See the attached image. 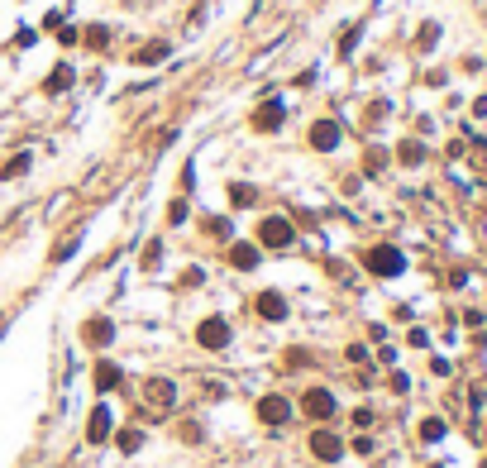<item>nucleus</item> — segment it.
<instances>
[{
	"instance_id": "nucleus-1",
	"label": "nucleus",
	"mask_w": 487,
	"mask_h": 468,
	"mask_svg": "<svg viewBox=\"0 0 487 468\" xmlns=\"http://www.w3.org/2000/svg\"><path fill=\"white\" fill-rule=\"evenodd\" d=\"M144 401H148L153 411H172V406H177V382H172V377H148V382H144Z\"/></svg>"
},
{
	"instance_id": "nucleus-2",
	"label": "nucleus",
	"mask_w": 487,
	"mask_h": 468,
	"mask_svg": "<svg viewBox=\"0 0 487 468\" xmlns=\"http://www.w3.org/2000/svg\"><path fill=\"white\" fill-rule=\"evenodd\" d=\"M296 234H292V220H282V215H268V220H258V244H268V249H287Z\"/></svg>"
},
{
	"instance_id": "nucleus-3",
	"label": "nucleus",
	"mask_w": 487,
	"mask_h": 468,
	"mask_svg": "<svg viewBox=\"0 0 487 468\" xmlns=\"http://www.w3.org/2000/svg\"><path fill=\"white\" fill-rule=\"evenodd\" d=\"M196 344H201V349H225V344H229V320H225V315H205L201 330H196Z\"/></svg>"
},
{
	"instance_id": "nucleus-4",
	"label": "nucleus",
	"mask_w": 487,
	"mask_h": 468,
	"mask_svg": "<svg viewBox=\"0 0 487 468\" xmlns=\"http://www.w3.org/2000/svg\"><path fill=\"white\" fill-rule=\"evenodd\" d=\"M258 421H263V425H287V421H292V401L278 397V392H268V397L258 401Z\"/></svg>"
},
{
	"instance_id": "nucleus-5",
	"label": "nucleus",
	"mask_w": 487,
	"mask_h": 468,
	"mask_svg": "<svg viewBox=\"0 0 487 468\" xmlns=\"http://www.w3.org/2000/svg\"><path fill=\"white\" fill-rule=\"evenodd\" d=\"M310 454H315L320 464H339V454H344V440H339L335 430H315V435H310Z\"/></svg>"
},
{
	"instance_id": "nucleus-6",
	"label": "nucleus",
	"mask_w": 487,
	"mask_h": 468,
	"mask_svg": "<svg viewBox=\"0 0 487 468\" xmlns=\"http://www.w3.org/2000/svg\"><path fill=\"white\" fill-rule=\"evenodd\" d=\"M368 268H373L378 278H396V273L406 268V258H401V254H396L392 244H378V249L368 254Z\"/></svg>"
},
{
	"instance_id": "nucleus-7",
	"label": "nucleus",
	"mask_w": 487,
	"mask_h": 468,
	"mask_svg": "<svg viewBox=\"0 0 487 468\" xmlns=\"http://www.w3.org/2000/svg\"><path fill=\"white\" fill-rule=\"evenodd\" d=\"M301 411H306L310 421H330V416H335V397H330L325 387H310V392L301 397Z\"/></svg>"
},
{
	"instance_id": "nucleus-8",
	"label": "nucleus",
	"mask_w": 487,
	"mask_h": 468,
	"mask_svg": "<svg viewBox=\"0 0 487 468\" xmlns=\"http://www.w3.org/2000/svg\"><path fill=\"white\" fill-rule=\"evenodd\" d=\"M339 139H344V129H339L335 120H315V124H310V148L330 153V148H339Z\"/></svg>"
},
{
	"instance_id": "nucleus-9",
	"label": "nucleus",
	"mask_w": 487,
	"mask_h": 468,
	"mask_svg": "<svg viewBox=\"0 0 487 468\" xmlns=\"http://www.w3.org/2000/svg\"><path fill=\"white\" fill-rule=\"evenodd\" d=\"M110 425H115V416H110V406L100 401L96 411H91V421H87V440H91V445H105V440H110Z\"/></svg>"
},
{
	"instance_id": "nucleus-10",
	"label": "nucleus",
	"mask_w": 487,
	"mask_h": 468,
	"mask_svg": "<svg viewBox=\"0 0 487 468\" xmlns=\"http://www.w3.org/2000/svg\"><path fill=\"white\" fill-rule=\"evenodd\" d=\"M258 315H263V320H287V301H282L278 291H263V296H258Z\"/></svg>"
},
{
	"instance_id": "nucleus-11",
	"label": "nucleus",
	"mask_w": 487,
	"mask_h": 468,
	"mask_svg": "<svg viewBox=\"0 0 487 468\" xmlns=\"http://www.w3.org/2000/svg\"><path fill=\"white\" fill-rule=\"evenodd\" d=\"M82 339H87L91 349H100V344H110V339H115V325H110V320H91V325L82 330Z\"/></svg>"
},
{
	"instance_id": "nucleus-12",
	"label": "nucleus",
	"mask_w": 487,
	"mask_h": 468,
	"mask_svg": "<svg viewBox=\"0 0 487 468\" xmlns=\"http://www.w3.org/2000/svg\"><path fill=\"white\" fill-rule=\"evenodd\" d=\"M253 124H258V129H268V134H273V129H278V124H282V105H278V100H268V105H263V110H258V115H253Z\"/></svg>"
},
{
	"instance_id": "nucleus-13",
	"label": "nucleus",
	"mask_w": 487,
	"mask_h": 468,
	"mask_svg": "<svg viewBox=\"0 0 487 468\" xmlns=\"http://www.w3.org/2000/svg\"><path fill=\"white\" fill-rule=\"evenodd\" d=\"M229 263H234L239 273H249V268L258 263V249H253V244H234V249H229Z\"/></svg>"
},
{
	"instance_id": "nucleus-14",
	"label": "nucleus",
	"mask_w": 487,
	"mask_h": 468,
	"mask_svg": "<svg viewBox=\"0 0 487 468\" xmlns=\"http://www.w3.org/2000/svg\"><path fill=\"white\" fill-rule=\"evenodd\" d=\"M110 387H120V368L115 364H96V392H110Z\"/></svg>"
},
{
	"instance_id": "nucleus-15",
	"label": "nucleus",
	"mask_w": 487,
	"mask_h": 468,
	"mask_svg": "<svg viewBox=\"0 0 487 468\" xmlns=\"http://www.w3.org/2000/svg\"><path fill=\"white\" fill-rule=\"evenodd\" d=\"M139 445H144V435H139V430H120V449H124V454H134Z\"/></svg>"
},
{
	"instance_id": "nucleus-16",
	"label": "nucleus",
	"mask_w": 487,
	"mask_h": 468,
	"mask_svg": "<svg viewBox=\"0 0 487 468\" xmlns=\"http://www.w3.org/2000/svg\"><path fill=\"white\" fill-rule=\"evenodd\" d=\"M67 82H72V67H58V72H53V77H48V91H63V87H67Z\"/></svg>"
},
{
	"instance_id": "nucleus-17",
	"label": "nucleus",
	"mask_w": 487,
	"mask_h": 468,
	"mask_svg": "<svg viewBox=\"0 0 487 468\" xmlns=\"http://www.w3.org/2000/svg\"><path fill=\"white\" fill-rule=\"evenodd\" d=\"M158 58H168V43H153V48L139 53V63H158Z\"/></svg>"
},
{
	"instance_id": "nucleus-18",
	"label": "nucleus",
	"mask_w": 487,
	"mask_h": 468,
	"mask_svg": "<svg viewBox=\"0 0 487 468\" xmlns=\"http://www.w3.org/2000/svg\"><path fill=\"white\" fill-rule=\"evenodd\" d=\"M229 196H234V205H249V201H253V187L239 182V187H229Z\"/></svg>"
},
{
	"instance_id": "nucleus-19",
	"label": "nucleus",
	"mask_w": 487,
	"mask_h": 468,
	"mask_svg": "<svg viewBox=\"0 0 487 468\" xmlns=\"http://www.w3.org/2000/svg\"><path fill=\"white\" fill-rule=\"evenodd\" d=\"M29 168V153H19V158H10V168H5V177H19Z\"/></svg>"
},
{
	"instance_id": "nucleus-20",
	"label": "nucleus",
	"mask_w": 487,
	"mask_h": 468,
	"mask_svg": "<svg viewBox=\"0 0 487 468\" xmlns=\"http://www.w3.org/2000/svg\"><path fill=\"white\" fill-rule=\"evenodd\" d=\"M420 435H425V440H440V435H444V421H425Z\"/></svg>"
},
{
	"instance_id": "nucleus-21",
	"label": "nucleus",
	"mask_w": 487,
	"mask_h": 468,
	"mask_svg": "<svg viewBox=\"0 0 487 468\" xmlns=\"http://www.w3.org/2000/svg\"><path fill=\"white\" fill-rule=\"evenodd\" d=\"M168 220H172V225H182V220H187V201H172V210H168Z\"/></svg>"
}]
</instances>
